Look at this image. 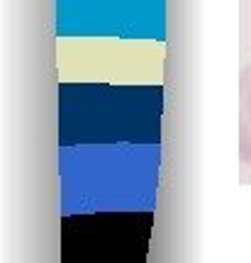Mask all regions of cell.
Instances as JSON below:
<instances>
[{
	"label": "cell",
	"instance_id": "1",
	"mask_svg": "<svg viewBox=\"0 0 251 263\" xmlns=\"http://www.w3.org/2000/svg\"><path fill=\"white\" fill-rule=\"evenodd\" d=\"M239 156L251 166V64L242 68L239 78Z\"/></svg>",
	"mask_w": 251,
	"mask_h": 263
}]
</instances>
